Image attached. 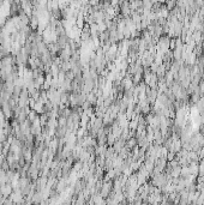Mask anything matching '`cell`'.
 <instances>
[{"instance_id": "1", "label": "cell", "mask_w": 204, "mask_h": 205, "mask_svg": "<svg viewBox=\"0 0 204 205\" xmlns=\"http://www.w3.org/2000/svg\"><path fill=\"white\" fill-rule=\"evenodd\" d=\"M13 192V188H12L11 183H5V185H2L1 187H0V193L2 194V197L4 198H7V197H10Z\"/></svg>"}]
</instances>
